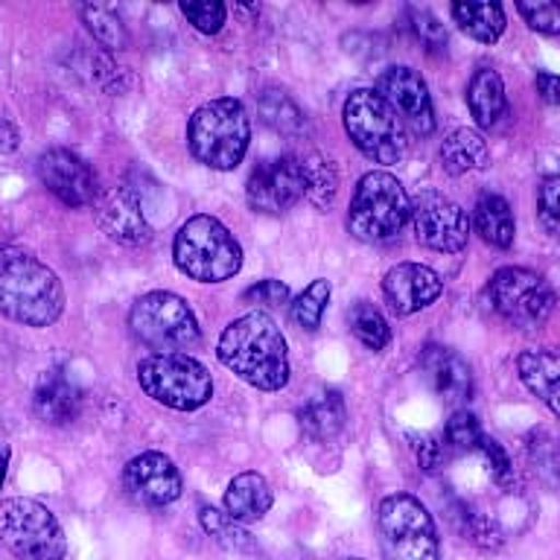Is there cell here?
Here are the masks:
<instances>
[{"mask_svg": "<svg viewBox=\"0 0 560 560\" xmlns=\"http://www.w3.org/2000/svg\"><path fill=\"white\" fill-rule=\"evenodd\" d=\"M330 280H313L310 287L301 292V295L292 301V306H289V313H292V322L301 327V330H318L322 327V318L324 313H327V304H330Z\"/></svg>", "mask_w": 560, "mask_h": 560, "instance_id": "1f68e13d", "label": "cell"}, {"mask_svg": "<svg viewBox=\"0 0 560 560\" xmlns=\"http://www.w3.org/2000/svg\"><path fill=\"white\" fill-rule=\"evenodd\" d=\"M385 546L397 560H438L441 540L427 505L411 493H392L380 502L376 514Z\"/></svg>", "mask_w": 560, "mask_h": 560, "instance_id": "8fae6325", "label": "cell"}, {"mask_svg": "<svg viewBox=\"0 0 560 560\" xmlns=\"http://www.w3.org/2000/svg\"><path fill=\"white\" fill-rule=\"evenodd\" d=\"M490 161L488 140L481 138L476 129H455L450 131L441 143V166L446 175H467L476 170H485Z\"/></svg>", "mask_w": 560, "mask_h": 560, "instance_id": "cb8c5ba5", "label": "cell"}, {"mask_svg": "<svg viewBox=\"0 0 560 560\" xmlns=\"http://www.w3.org/2000/svg\"><path fill=\"white\" fill-rule=\"evenodd\" d=\"M245 199L257 213H287L304 199V182H301V166L298 155H283L262 161L252 170L245 184Z\"/></svg>", "mask_w": 560, "mask_h": 560, "instance_id": "4fadbf2b", "label": "cell"}, {"mask_svg": "<svg viewBox=\"0 0 560 560\" xmlns=\"http://www.w3.org/2000/svg\"><path fill=\"white\" fill-rule=\"evenodd\" d=\"M450 12L458 30L481 44H497L505 33V9L499 3H453Z\"/></svg>", "mask_w": 560, "mask_h": 560, "instance_id": "83f0119b", "label": "cell"}, {"mask_svg": "<svg viewBox=\"0 0 560 560\" xmlns=\"http://www.w3.org/2000/svg\"><path fill=\"white\" fill-rule=\"evenodd\" d=\"M537 217L540 225L560 240V173L542 178L537 187Z\"/></svg>", "mask_w": 560, "mask_h": 560, "instance_id": "f35d334b", "label": "cell"}, {"mask_svg": "<svg viewBox=\"0 0 560 560\" xmlns=\"http://www.w3.org/2000/svg\"><path fill=\"white\" fill-rule=\"evenodd\" d=\"M243 301L248 306H257V313L262 310H278V306L289 304V287L280 280H260L243 292Z\"/></svg>", "mask_w": 560, "mask_h": 560, "instance_id": "b9f144b4", "label": "cell"}, {"mask_svg": "<svg viewBox=\"0 0 560 560\" xmlns=\"http://www.w3.org/2000/svg\"><path fill=\"white\" fill-rule=\"evenodd\" d=\"M129 327L147 348L161 350V353H182L199 345L201 336L190 304L166 289L147 292L131 304Z\"/></svg>", "mask_w": 560, "mask_h": 560, "instance_id": "9c48e42d", "label": "cell"}, {"mask_svg": "<svg viewBox=\"0 0 560 560\" xmlns=\"http://www.w3.org/2000/svg\"><path fill=\"white\" fill-rule=\"evenodd\" d=\"M376 94L392 105L406 129H411L420 138H429L435 131V112L429 100L427 82L418 70L411 68H388L376 77Z\"/></svg>", "mask_w": 560, "mask_h": 560, "instance_id": "2e32d148", "label": "cell"}, {"mask_svg": "<svg viewBox=\"0 0 560 560\" xmlns=\"http://www.w3.org/2000/svg\"><path fill=\"white\" fill-rule=\"evenodd\" d=\"M516 12L534 33L560 35V0H520Z\"/></svg>", "mask_w": 560, "mask_h": 560, "instance_id": "8d00e7d4", "label": "cell"}, {"mask_svg": "<svg viewBox=\"0 0 560 560\" xmlns=\"http://www.w3.org/2000/svg\"><path fill=\"white\" fill-rule=\"evenodd\" d=\"M122 488L140 505L164 508L182 497L184 479L170 455L149 450V453L135 455L122 467Z\"/></svg>", "mask_w": 560, "mask_h": 560, "instance_id": "9a60e30c", "label": "cell"}, {"mask_svg": "<svg viewBox=\"0 0 560 560\" xmlns=\"http://www.w3.org/2000/svg\"><path fill=\"white\" fill-rule=\"evenodd\" d=\"M33 406L47 427H68L82 411V388L65 368H50L35 385Z\"/></svg>", "mask_w": 560, "mask_h": 560, "instance_id": "ffe728a7", "label": "cell"}, {"mask_svg": "<svg viewBox=\"0 0 560 560\" xmlns=\"http://www.w3.org/2000/svg\"><path fill=\"white\" fill-rule=\"evenodd\" d=\"M348 324L350 332H353L368 350H374V353L376 350L388 348V341H392V327H388L385 315L380 313L371 301H357V304L350 306Z\"/></svg>", "mask_w": 560, "mask_h": 560, "instance_id": "f546056e", "label": "cell"}, {"mask_svg": "<svg viewBox=\"0 0 560 560\" xmlns=\"http://www.w3.org/2000/svg\"><path fill=\"white\" fill-rule=\"evenodd\" d=\"M444 292V280L435 269L420 262H397L385 271L383 298L394 315H415L427 310Z\"/></svg>", "mask_w": 560, "mask_h": 560, "instance_id": "ac0fdd59", "label": "cell"}, {"mask_svg": "<svg viewBox=\"0 0 560 560\" xmlns=\"http://www.w3.org/2000/svg\"><path fill=\"white\" fill-rule=\"evenodd\" d=\"M485 435L479 427V418L467 409H458L453 418L446 420L444 427V438L446 444L453 446V453H476V446H479V438Z\"/></svg>", "mask_w": 560, "mask_h": 560, "instance_id": "e575fe53", "label": "cell"}, {"mask_svg": "<svg viewBox=\"0 0 560 560\" xmlns=\"http://www.w3.org/2000/svg\"><path fill=\"white\" fill-rule=\"evenodd\" d=\"M173 260L196 283H222L243 269V248L217 217L199 213L178 228Z\"/></svg>", "mask_w": 560, "mask_h": 560, "instance_id": "277c9868", "label": "cell"}, {"mask_svg": "<svg viewBox=\"0 0 560 560\" xmlns=\"http://www.w3.org/2000/svg\"><path fill=\"white\" fill-rule=\"evenodd\" d=\"M94 219L108 240L120 245H147L152 240V228L143 213V201L131 187H112L96 196Z\"/></svg>", "mask_w": 560, "mask_h": 560, "instance_id": "e0dca14e", "label": "cell"}, {"mask_svg": "<svg viewBox=\"0 0 560 560\" xmlns=\"http://www.w3.org/2000/svg\"><path fill=\"white\" fill-rule=\"evenodd\" d=\"M248 143H252V120L245 114V105L234 96L199 105L187 122V147L192 158L217 173H231L243 164Z\"/></svg>", "mask_w": 560, "mask_h": 560, "instance_id": "3957f363", "label": "cell"}, {"mask_svg": "<svg viewBox=\"0 0 560 560\" xmlns=\"http://www.w3.org/2000/svg\"><path fill=\"white\" fill-rule=\"evenodd\" d=\"M18 147H21V129L15 117L0 105V155H12Z\"/></svg>", "mask_w": 560, "mask_h": 560, "instance_id": "7bdbcfd3", "label": "cell"}, {"mask_svg": "<svg viewBox=\"0 0 560 560\" xmlns=\"http://www.w3.org/2000/svg\"><path fill=\"white\" fill-rule=\"evenodd\" d=\"M411 219V199L400 178L371 170L359 178L348 210V231L359 243H388Z\"/></svg>", "mask_w": 560, "mask_h": 560, "instance_id": "5b68a950", "label": "cell"}, {"mask_svg": "<svg viewBox=\"0 0 560 560\" xmlns=\"http://www.w3.org/2000/svg\"><path fill=\"white\" fill-rule=\"evenodd\" d=\"M301 166V182H304V199L318 210H327L339 196V166L332 164V158L324 152H304L298 155Z\"/></svg>", "mask_w": 560, "mask_h": 560, "instance_id": "d4e9b609", "label": "cell"}, {"mask_svg": "<svg viewBox=\"0 0 560 560\" xmlns=\"http://www.w3.org/2000/svg\"><path fill=\"white\" fill-rule=\"evenodd\" d=\"M420 371L438 397L446 402H467L472 394V371L462 353L444 345H427L420 350Z\"/></svg>", "mask_w": 560, "mask_h": 560, "instance_id": "d6986e66", "label": "cell"}, {"mask_svg": "<svg viewBox=\"0 0 560 560\" xmlns=\"http://www.w3.org/2000/svg\"><path fill=\"white\" fill-rule=\"evenodd\" d=\"M467 108L479 129H493L505 117V82L493 68H479L467 85Z\"/></svg>", "mask_w": 560, "mask_h": 560, "instance_id": "603a6c76", "label": "cell"}, {"mask_svg": "<svg viewBox=\"0 0 560 560\" xmlns=\"http://www.w3.org/2000/svg\"><path fill=\"white\" fill-rule=\"evenodd\" d=\"M472 222H476V231H479L485 243L497 245V248H511L514 245V210L497 192H481L479 201H476Z\"/></svg>", "mask_w": 560, "mask_h": 560, "instance_id": "4316f807", "label": "cell"}, {"mask_svg": "<svg viewBox=\"0 0 560 560\" xmlns=\"http://www.w3.org/2000/svg\"><path fill=\"white\" fill-rule=\"evenodd\" d=\"M0 313L24 327H50L65 313L59 275L24 248H0Z\"/></svg>", "mask_w": 560, "mask_h": 560, "instance_id": "7a4b0ae2", "label": "cell"}, {"mask_svg": "<svg viewBox=\"0 0 560 560\" xmlns=\"http://www.w3.org/2000/svg\"><path fill=\"white\" fill-rule=\"evenodd\" d=\"M534 91L540 96L542 103L560 105V77L558 73H549V70H540L534 77Z\"/></svg>", "mask_w": 560, "mask_h": 560, "instance_id": "ee69618b", "label": "cell"}, {"mask_svg": "<svg viewBox=\"0 0 560 560\" xmlns=\"http://www.w3.org/2000/svg\"><path fill=\"white\" fill-rule=\"evenodd\" d=\"M409 26L415 38H418L429 52L446 50V30L429 9H411L409 12Z\"/></svg>", "mask_w": 560, "mask_h": 560, "instance_id": "ab89813d", "label": "cell"}, {"mask_svg": "<svg viewBox=\"0 0 560 560\" xmlns=\"http://www.w3.org/2000/svg\"><path fill=\"white\" fill-rule=\"evenodd\" d=\"M411 446H415V458H418V467L423 472L444 470L446 464L455 458L453 446L446 444L444 432H429V435H418Z\"/></svg>", "mask_w": 560, "mask_h": 560, "instance_id": "d590c367", "label": "cell"}, {"mask_svg": "<svg viewBox=\"0 0 560 560\" xmlns=\"http://www.w3.org/2000/svg\"><path fill=\"white\" fill-rule=\"evenodd\" d=\"M0 542L18 560H65L68 537L50 508L24 497L0 502Z\"/></svg>", "mask_w": 560, "mask_h": 560, "instance_id": "ba28073f", "label": "cell"}, {"mask_svg": "<svg viewBox=\"0 0 560 560\" xmlns=\"http://www.w3.org/2000/svg\"><path fill=\"white\" fill-rule=\"evenodd\" d=\"M7 467H9V444L0 441V488H3V481H7Z\"/></svg>", "mask_w": 560, "mask_h": 560, "instance_id": "f6af8a7d", "label": "cell"}, {"mask_svg": "<svg viewBox=\"0 0 560 560\" xmlns=\"http://www.w3.org/2000/svg\"><path fill=\"white\" fill-rule=\"evenodd\" d=\"M38 178L68 208H88L100 196V182L88 161L70 149L52 147L38 155Z\"/></svg>", "mask_w": 560, "mask_h": 560, "instance_id": "5bb4252c", "label": "cell"}, {"mask_svg": "<svg viewBox=\"0 0 560 560\" xmlns=\"http://www.w3.org/2000/svg\"><path fill=\"white\" fill-rule=\"evenodd\" d=\"M271 505H275V493H271V485L262 472L248 470L228 481L225 514L236 523H257L269 514Z\"/></svg>", "mask_w": 560, "mask_h": 560, "instance_id": "7402d4cb", "label": "cell"}, {"mask_svg": "<svg viewBox=\"0 0 560 560\" xmlns=\"http://www.w3.org/2000/svg\"><path fill=\"white\" fill-rule=\"evenodd\" d=\"M182 15L190 21L199 33L217 35L222 30L228 18L225 3H217V0H184Z\"/></svg>", "mask_w": 560, "mask_h": 560, "instance_id": "74e56055", "label": "cell"}, {"mask_svg": "<svg viewBox=\"0 0 560 560\" xmlns=\"http://www.w3.org/2000/svg\"><path fill=\"white\" fill-rule=\"evenodd\" d=\"M341 122L353 147L376 164H397L409 149L406 126L374 88H359L345 100Z\"/></svg>", "mask_w": 560, "mask_h": 560, "instance_id": "8992f818", "label": "cell"}, {"mask_svg": "<svg viewBox=\"0 0 560 560\" xmlns=\"http://www.w3.org/2000/svg\"><path fill=\"white\" fill-rule=\"evenodd\" d=\"M201 528L219 542V546H225L228 551H245L252 549V537L243 528V523H236L225 511H217V508H201L199 511Z\"/></svg>", "mask_w": 560, "mask_h": 560, "instance_id": "836d02e7", "label": "cell"}, {"mask_svg": "<svg viewBox=\"0 0 560 560\" xmlns=\"http://www.w3.org/2000/svg\"><path fill=\"white\" fill-rule=\"evenodd\" d=\"M138 383L147 397L175 411H196L213 397V380L187 353H152L138 362Z\"/></svg>", "mask_w": 560, "mask_h": 560, "instance_id": "52a82bcc", "label": "cell"}, {"mask_svg": "<svg viewBox=\"0 0 560 560\" xmlns=\"http://www.w3.org/2000/svg\"><path fill=\"white\" fill-rule=\"evenodd\" d=\"M411 228L423 248L458 254L470 240V217L462 205L435 190H423L411 199Z\"/></svg>", "mask_w": 560, "mask_h": 560, "instance_id": "7c38bea8", "label": "cell"}, {"mask_svg": "<svg viewBox=\"0 0 560 560\" xmlns=\"http://www.w3.org/2000/svg\"><path fill=\"white\" fill-rule=\"evenodd\" d=\"M82 21H85L88 33L94 35L105 50H126L129 35H126V26L117 12L105 7H82Z\"/></svg>", "mask_w": 560, "mask_h": 560, "instance_id": "d6a6232c", "label": "cell"}, {"mask_svg": "<svg viewBox=\"0 0 560 560\" xmlns=\"http://www.w3.org/2000/svg\"><path fill=\"white\" fill-rule=\"evenodd\" d=\"M490 306L514 330H537L549 322L558 306V295L540 271L523 266H502L488 283Z\"/></svg>", "mask_w": 560, "mask_h": 560, "instance_id": "30bf717a", "label": "cell"}, {"mask_svg": "<svg viewBox=\"0 0 560 560\" xmlns=\"http://www.w3.org/2000/svg\"><path fill=\"white\" fill-rule=\"evenodd\" d=\"M476 453L485 458L490 479L497 481V485H502V488L514 485V467H511V458H508V453L502 450V444H499L497 438L481 435L479 446H476Z\"/></svg>", "mask_w": 560, "mask_h": 560, "instance_id": "60d3db41", "label": "cell"}, {"mask_svg": "<svg viewBox=\"0 0 560 560\" xmlns=\"http://www.w3.org/2000/svg\"><path fill=\"white\" fill-rule=\"evenodd\" d=\"M348 560H365V558H348Z\"/></svg>", "mask_w": 560, "mask_h": 560, "instance_id": "bcb514c9", "label": "cell"}, {"mask_svg": "<svg viewBox=\"0 0 560 560\" xmlns=\"http://www.w3.org/2000/svg\"><path fill=\"white\" fill-rule=\"evenodd\" d=\"M219 362L257 392H280L289 383V348L275 318L248 313L228 324L217 345Z\"/></svg>", "mask_w": 560, "mask_h": 560, "instance_id": "6da1fadb", "label": "cell"}, {"mask_svg": "<svg viewBox=\"0 0 560 560\" xmlns=\"http://www.w3.org/2000/svg\"><path fill=\"white\" fill-rule=\"evenodd\" d=\"M516 371L525 388L560 418V348L523 350Z\"/></svg>", "mask_w": 560, "mask_h": 560, "instance_id": "44dd1931", "label": "cell"}, {"mask_svg": "<svg viewBox=\"0 0 560 560\" xmlns=\"http://www.w3.org/2000/svg\"><path fill=\"white\" fill-rule=\"evenodd\" d=\"M453 523L464 540L476 542L479 549H499L502 546V532L488 514H481L467 502H455L453 505Z\"/></svg>", "mask_w": 560, "mask_h": 560, "instance_id": "4dcf8cb0", "label": "cell"}, {"mask_svg": "<svg viewBox=\"0 0 560 560\" xmlns=\"http://www.w3.org/2000/svg\"><path fill=\"white\" fill-rule=\"evenodd\" d=\"M301 427L315 441H332L348 423V406L339 392H324L298 411Z\"/></svg>", "mask_w": 560, "mask_h": 560, "instance_id": "484cf974", "label": "cell"}, {"mask_svg": "<svg viewBox=\"0 0 560 560\" xmlns=\"http://www.w3.org/2000/svg\"><path fill=\"white\" fill-rule=\"evenodd\" d=\"M257 114L260 120L269 126L271 131H278L283 138H298L306 126V117L301 112V105L280 88H266L257 96Z\"/></svg>", "mask_w": 560, "mask_h": 560, "instance_id": "f1b7e54d", "label": "cell"}]
</instances>
